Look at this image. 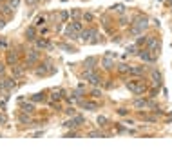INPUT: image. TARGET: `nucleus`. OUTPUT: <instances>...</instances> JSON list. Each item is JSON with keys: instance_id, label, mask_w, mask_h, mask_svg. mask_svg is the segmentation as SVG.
I'll return each instance as SVG.
<instances>
[{"instance_id": "1", "label": "nucleus", "mask_w": 172, "mask_h": 160, "mask_svg": "<svg viewBox=\"0 0 172 160\" xmlns=\"http://www.w3.org/2000/svg\"><path fill=\"white\" fill-rule=\"evenodd\" d=\"M127 87H129V91L134 93V95H141L147 89L145 82H141V80H131V82H127Z\"/></svg>"}, {"instance_id": "2", "label": "nucleus", "mask_w": 172, "mask_h": 160, "mask_svg": "<svg viewBox=\"0 0 172 160\" xmlns=\"http://www.w3.org/2000/svg\"><path fill=\"white\" fill-rule=\"evenodd\" d=\"M80 35H82V24L80 22H73L69 26V29H67V37L69 38H78Z\"/></svg>"}, {"instance_id": "3", "label": "nucleus", "mask_w": 172, "mask_h": 160, "mask_svg": "<svg viewBox=\"0 0 172 160\" xmlns=\"http://www.w3.org/2000/svg\"><path fill=\"white\" fill-rule=\"evenodd\" d=\"M145 27H147V18H138L132 26V33L134 35H136V33H141Z\"/></svg>"}, {"instance_id": "4", "label": "nucleus", "mask_w": 172, "mask_h": 160, "mask_svg": "<svg viewBox=\"0 0 172 160\" xmlns=\"http://www.w3.org/2000/svg\"><path fill=\"white\" fill-rule=\"evenodd\" d=\"M83 78L87 80L89 84H93V86L100 84V77H98V73H94V71H87V73L83 75Z\"/></svg>"}, {"instance_id": "5", "label": "nucleus", "mask_w": 172, "mask_h": 160, "mask_svg": "<svg viewBox=\"0 0 172 160\" xmlns=\"http://www.w3.org/2000/svg\"><path fill=\"white\" fill-rule=\"evenodd\" d=\"M82 106H83L85 109H89V111H94L100 104H98V102H82Z\"/></svg>"}, {"instance_id": "6", "label": "nucleus", "mask_w": 172, "mask_h": 160, "mask_svg": "<svg viewBox=\"0 0 172 160\" xmlns=\"http://www.w3.org/2000/svg\"><path fill=\"white\" fill-rule=\"evenodd\" d=\"M143 69H145L143 66H138V67H131V69H129V73H131V75H141V73H143Z\"/></svg>"}, {"instance_id": "7", "label": "nucleus", "mask_w": 172, "mask_h": 160, "mask_svg": "<svg viewBox=\"0 0 172 160\" xmlns=\"http://www.w3.org/2000/svg\"><path fill=\"white\" fill-rule=\"evenodd\" d=\"M17 58H18V55H17V53H13V51H9V53H7V62H9V64L17 62Z\"/></svg>"}, {"instance_id": "8", "label": "nucleus", "mask_w": 172, "mask_h": 160, "mask_svg": "<svg viewBox=\"0 0 172 160\" xmlns=\"http://www.w3.org/2000/svg\"><path fill=\"white\" fill-rule=\"evenodd\" d=\"M158 44H159V42H158V38H151L149 42H147V47H149V49H154Z\"/></svg>"}, {"instance_id": "9", "label": "nucleus", "mask_w": 172, "mask_h": 160, "mask_svg": "<svg viewBox=\"0 0 172 160\" xmlns=\"http://www.w3.org/2000/svg\"><path fill=\"white\" fill-rule=\"evenodd\" d=\"M129 69H131V66H127V64H121V66H120V71H121V73H127Z\"/></svg>"}, {"instance_id": "10", "label": "nucleus", "mask_w": 172, "mask_h": 160, "mask_svg": "<svg viewBox=\"0 0 172 160\" xmlns=\"http://www.w3.org/2000/svg\"><path fill=\"white\" fill-rule=\"evenodd\" d=\"M0 73H4V64H0Z\"/></svg>"}]
</instances>
